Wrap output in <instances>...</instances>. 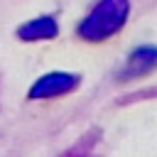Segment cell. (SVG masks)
I'll list each match as a JSON object with an SVG mask.
<instances>
[{"label": "cell", "instance_id": "cell-1", "mask_svg": "<svg viewBox=\"0 0 157 157\" xmlns=\"http://www.w3.org/2000/svg\"><path fill=\"white\" fill-rule=\"evenodd\" d=\"M130 2L128 0H101L88 17L78 25V37L86 42H103L113 37L128 20Z\"/></svg>", "mask_w": 157, "mask_h": 157}, {"label": "cell", "instance_id": "cell-2", "mask_svg": "<svg viewBox=\"0 0 157 157\" xmlns=\"http://www.w3.org/2000/svg\"><path fill=\"white\" fill-rule=\"evenodd\" d=\"M78 86V76L76 74H64V71H54L42 76L39 81H34V86L29 88V98H56L64 96L69 91H74Z\"/></svg>", "mask_w": 157, "mask_h": 157}, {"label": "cell", "instance_id": "cell-3", "mask_svg": "<svg viewBox=\"0 0 157 157\" xmlns=\"http://www.w3.org/2000/svg\"><path fill=\"white\" fill-rule=\"evenodd\" d=\"M157 66V47H137L128 61L125 69L120 71V78H135V76H145Z\"/></svg>", "mask_w": 157, "mask_h": 157}, {"label": "cell", "instance_id": "cell-4", "mask_svg": "<svg viewBox=\"0 0 157 157\" xmlns=\"http://www.w3.org/2000/svg\"><path fill=\"white\" fill-rule=\"evenodd\" d=\"M59 34V27L52 17H37V20H29L27 25H22L17 29V37L25 39V42H37V39H52Z\"/></svg>", "mask_w": 157, "mask_h": 157}]
</instances>
